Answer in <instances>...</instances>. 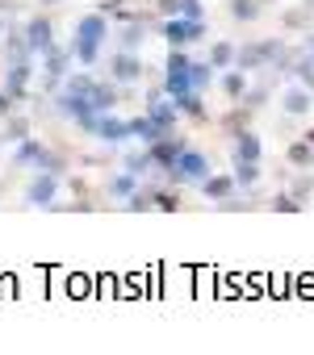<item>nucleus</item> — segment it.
<instances>
[{
	"label": "nucleus",
	"mask_w": 314,
	"mask_h": 355,
	"mask_svg": "<svg viewBox=\"0 0 314 355\" xmlns=\"http://www.w3.org/2000/svg\"><path fill=\"white\" fill-rule=\"evenodd\" d=\"M105 38H109V17H105V13H88V17H80V21H76V34H72V55H76L84 67H92V63L101 59Z\"/></svg>",
	"instance_id": "1"
},
{
	"label": "nucleus",
	"mask_w": 314,
	"mask_h": 355,
	"mask_svg": "<svg viewBox=\"0 0 314 355\" xmlns=\"http://www.w3.org/2000/svg\"><path fill=\"white\" fill-rule=\"evenodd\" d=\"M13 167H47V171H55V175H67L72 155H59V150H51L47 142H38V138L30 134V138L13 142Z\"/></svg>",
	"instance_id": "2"
},
{
	"label": "nucleus",
	"mask_w": 314,
	"mask_h": 355,
	"mask_svg": "<svg viewBox=\"0 0 314 355\" xmlns=\"http://www.w3.org/2000/svg\"><path fill=\"white\" fill-rule=\"evenodd\" d=\"M155 34H160L168 46H193L210 34V21H189V17H155Z\"/></svg>",
	"instance_id": "3"
},
{
	"label": "nucleus",
	"mask_w": 314,
	"mask_h": 355,
	"mask_svg": "<svg viewBox=\"0 0 314 355\" xmlns=\"http://www.w3.org/2000/svg\"><path fill=\"white\" fill-rule=\"evenodd\" d=\"M281 51H285L281 38H256V42H243V46H235V67H239V71H264V67L276 63Z\"/></svg>",
	"instance_id": "4"
},
{
	"label": "nucleus",
	"mask_w": 314,
	"mask_h": 355,
	"mask_svg": "<svg viewBox=\"0 0 314 355\" xmlns=\"http://www.w3.org/2000/svg\"><path fill=\"white\" fill-rule=\"evenodd\" d=\"M42 92H59L63 88V80H67V71H72V46H59V42H51L42 55Z\"/></svg>",
	"instance_id": "5"
},
{
	"label": "nucleus",
	"mask_w": 314,
	"mask_h": 355,
	"mask_svg": "<svg viewBox=\"0 0 314 355\" xmlns=\"http://www.w3.org/2000/svg\"><path fill=\"white\" fill-rule=\"evenodd\" d=\"M206 175H210V155L185 142V150H181L176 167H172V180H168V184H201Z\"/></svg>",
	"instance_id": "6"
},
{
	"label": "nucleus",
	"mask_w": 314,
	"mask_h": 355,
	"mask_svg": "<svg viewBox=\"0 0 314 355\" xmlns=\"http://www.w3.org/2000/svg\"><path fill=\"white\" fill-rule=\"evenodd\" d=\"M59 180L63 175H55V171H47V167H38L30 180H26V205H38V209H51L55 201H59Z\"/></svg>",
	"instance_id": "7"
},
{
	"label": "nucleus",
	"mask_w": 314,
	"mask_h": 355,
	"mask_svg": "<svg viewBox=\"0 0 314 355\" xmlns=\"http://www.w3.org/2000/svg\"><path fill=\"white\" fill-rule=\"evenodd\" d=\"M155 125H160L164 134H172L176 130V121H181V109H176V101L164 92V88H147V109H142Z\"/></svg>",
	"instance_id": "8"
},
{
	"label": "nucleus",
	"mask_w": 314,
	"mask_h": 355,
	"mask_svg": "<svg viewBox=\"0 0 314 355\" xmlns=\"http://www.w3.org/2000/svg\"><path fill=\"white\" fill-rule=\"evenodd\" d=\"M147 150H151L155 175H164V180H172V167H176V159H181V150H185V138H176V134H164V138L147 142Z\"/></svg>",
	"instance_id": "9"
},
{
	"label": "nucleus",
	"mask_w": 314,
	"mask_h": 355,
	"mask_svg": "<svg viewBox=\"0 0 314 355\" xmlns=\"http://www.w3.org/2000/svg\"><path fill=\"white\" fill-rule=\"evenodd\" d=\"M164 92L168 96L189 92V55H185V46H172L168 59H164Z\"/></svg>",
	"instance_id": "10"
},
{
	"label": "nucleus",
	"mask_w": 314,
	"mask_h": 355,
	"mask_svg": "<svg viewBox=\"0 0 314 355\" xmlns=\"http://www.w3.org/2000/svg\"><path fill=\"white\" fill-rule=\"evenodd\" d=\"M0 59H5V67H9V63H34V59H38V55L30 51L22 26H5V34H0Z\"/></svg>",
	"instance_id": "11"
},
{
	"label": "nucleus",
	"mask_w": 314,
	"mask_h": 355,
	"mask_svg": "<svg viewBox=\"0 0 314 355\" xmlns=\"http://www.w3.org/2000/svg\"><path fill=\"white\" fill-rule=\"evenodd\" d=\"M109 80H113V84H138V80H142V59H138V51H122V46H117V55H109Z\"/></svg>",
	"instance_id": "12"
},
{
	"label": "nucleus",
	"mask_w": 314,
	"mask_h": 355,
	"mask_svg": "<svg viewBox=\"0 0 314 355\" xmlns=\"http://www.w3.org/2000/svg\"><path fill=\"white\" fill-rule=\"evenodd\" d=\"M22 34H26V42H30V51L34 55H42L51 42H55V21L47 17V13H34L26 26H22Z\"/></svg>",
	"instance_id": "13"
},
{
	"label": "nucleus",
	"mask_w": 314,
	"mask_h": 355,
	"mask_svg": "<svg viewBox=\"0 0 314 355\" xmlns=\"http://www.w3.org/2000/svg\"><path fill=\"white\" fill-rule=\"evenodd\" d=\"M84 101L97 109V113H105V109H117V101H122V84H113V80H88V92H84Z\"/></svg>",
	"instance_id": "14"
},
{
	"label": "nucleus",
	"mask_w": 314,
	"mask_h": 355,
	"mask_svg": "<svg viewBox=\"0 0 314 355\" xmlns=\"http://www.w3.org/2000/svg\"><path fill=\"white\" fill-rule=\"evenodd\" d=\"M88 134H97L101 142H126V138H130V134H126V117H117L113 109L97 113V117L88 121Z\"/></svg>",
	"instance_id": "15"
},
{
	"label": "nucleus",
	"mask_w": 314,
	"mask_h": 355,
	"mask_svg": "<svg viewBox=\"0 0 314 355\" xmlns=\"http://www.w3.org/2000/svg\"><path fill=\"white\" fill-rule=\"evenodd\" d=\"M30 80H34V63H9L5 67V92L13 101H26L30 96Z\"/></svg>",
	"instance_id": "16"
},
{
	"label": "nucleus",
	"mask_w": 314,
	"mask_h": 355,
	"mask_svg": "<svg viewBox=\"0 0 314 355\" xmlns=\"http://www.w3.org/2000/svg\"><path fill=\"white\" fill-rule=\"evenodd\" d=\"M197 189H201V197H210V201H226L231 193H239V184H235L231 171H210Z\"/></svg>",
	"instance_id": "17"
},
{
	"label": "nucleus",
	"mask_w": 314,
	"mask_h": 355,
	"mask_svg": "<svg viewBox=\"0 0 314 355\" xmlns=\"http://www.w3.org/2000/svg\"><path fill=\"white\" fill-rule=\"evenodd\" d=\"M310 105H314V92H306V84L301 88H285L281 92V109H285V117H306L310 113Z\"/></svg>",
	"instance_id": "18"
},
{
	"label": "nucleus",
	"mask_w": 314,
	"mask_h": 355,
	"mask_svg": "<svg viewBox=\"0 0 314 355\" xmlns=\"http://www.w3.org/2000/svg\"><path fill=\"white\" fill-rule=\"evenodd\" d=\"M172 101H176L181 117H189V121H197V125L214 121V117H210V109H206V101H201V92H181V96H172Z\"/></svg>",
	"instance_id": "19"
},
{
	"label": "nucleus",
	"mask_w": 314,
	"mask_h": 355,
	"mask_svg": "<svg viewBox=\"0 0 314 355\" xmlns=\"http://www.w3.org/2000/svg\"><path fill=\"white\" fill-rule=\"evenodd\" d=\"M218 92H222L231 105H235V101H243V92H247V71H239V67H222Z\"/></svg>",
	"instance_id": "20"
},
{
	"label": "nucleus",
	"mask_w": 314,
	"mask_h": 355,
	"mask_svg": "<svg viewBox=\"0 0 314 355\" xmlns=\"http://www.w3.org/2000/svg\"><path fill=\"white\" fill-rule=\"evenodd\" d=\"M260 155H264V142H260V134L247 125V130H239L235 134V159H247V163H260Z\"/></svg>",
	"instance_id": "21"
},
{
	"label": "nucleus",
	"mask_w": 314,
	"mask_h": 355,
	"mask_svg": "<svg viewBox=\"0 0 314 355\" xmlns=\"http://www.w3.org/2000/svg\"><path fill=\"white\" fill-rule=\"evenodd\" d=\"M289 197H293L301 209L314 201V167H297V175L289 180Z\"/></svg>",
	"instance_id": "22"
},
{
	"label": "nucleus",
	"mask_w": 314,
	"mask_h": 355,
	"mask_svg": "<svg viewBox=\"0 0 314 355\" xmlns=\"http://www.w3.org/2000/svg\"><path fill=\"white\" fill-rule=\"evenodd\" d=\"M264 5H272V0H226V13H231L239 26H251V21H260Z\"/></svg>",
	"instance_id": "23"
},
{
	"label": "nucleus",
	"mask_w": 314,
	"mask_h": 355,
	"mask_svg": "<svg viewBox=\"0 0 314 355\" xmlns=\"http://www.w3.org/2000/svg\"><path fill=\"white\" fill-rule=\"evenodd\" d=\"M214 121H218V125H222V130H226V134L235 138L239 130H247V121H251V109H247L243 101H235V105H231V109H226L222 117H214Z\"/></svg>",
	"instance_id": "24"
},
{
	"label": "nucleus",
	"mask_w": 314,
	"mask_h": 355,
	"mask_svg": "<svg viewBox=\"0 0 314 355\" xmlns=\"http://www.w3.org/2000/svg\"><path fill=\"white\" fill-rule=\"evenodd\" d=\"M206 88H214V63L189 59V92H206Z\"/></svg>",
	"instance_id": "25"
},
{
	"label": "nucleus",
	"mask_w": 314,
	"mask_h": 355,
	"mask_svg": "<svg viewBox=\"0 0 314 355\" xmlns=\"http://www.w3.org/2000/svg\"><path fill=\"white\" fill-rule=\"evenodd\" d=\"M231 175H235V184H239V193H247V189H256V184H260V163H247V159H235V167H231Z\"/></svg>",
	"instance_id": "26"
},
{
	"label": "nucleus",
	"mask_w": 314,
	"mask_h": 355,
	"mask_svg": "<svg viewBox=\"0 0 314 355\" xmlns=\"http://www.w3.org/2000/svg\"><path fill=\"white\" fill-rule=\"evenodd\" d=\"M147 189H151V205H155V209H164V214H176V209H181L176 184H172V189H164V184H147Z\"/></svg>",
	"instance_id": "27"
},
{
	"label": "nucleus",
	"mask_w": 314,
	"mask_h": 355,
	"mask_svg": "<svg viewBox=\"0 0 314 355\" xmlns=\"http://www.w3.org/2000/svg\"><path fill=\"white\" fill-rule=\"evenodd\" d=\"M22 138H30V117H5V121H0V146H5V142H22Z\"/></svg>",
	"instance_id": "28"
},
{
	"label": "nucleus",
	"mask_w": 314,
	"mask_h": 355,
	"mask_svg": "<svg viewBox=\"0 0 314 355\" xmlns=\"http://www.w3.org/2000/svg\"><path fill=\"white\" fill-rule=\"evenodd\" d=\"M285 163H289V167H314V146H310L306 138L289 142V150H285Z\"/></svg>",
	"instance_id": "29"
},
{
	"label": "nucleus",
	"mask_w": 314,
	"mask_h": 355,
	"mask_svg": "<svg viewBox=\"0 0 314 355\" xmlns=\"http://www.w3.org/2000/svg\"><path fill=\"white\" fill-rule=\"evenodd\" d=\"M310 21H314V13H310L306 5H293V9H285V13H281V26H285V30H301V34H306V30H310Z\"/></svg>",
	"instance_id": "30"
},
{
	"label": "nucleus",
	"mask_w": 314,
	"mask_h": 355,
	"mask_svg": "<svg viewBox=\"0 0 314 355\" xmlns=\"http://www.w3.org/2000/svg\"><path fill=\"white\" fill-rule=\"evenodd\" d=\"M122 167H126L130 175H147V171H155V163H151V150H147V146H142V150L122 155Z\"/></svg>",
	"instance_id": "31"
},
{
	"label": "nucleus",
	"mask_w": 314,
	"mask_h": 355,
	"mask_svg": "<svg viewBox=\"0 0 314 355\" xmlns=\"http://www.w3.org/2000/svg\"><path fill=\"white\" fill-rule=\"evenodd\" d=\"M134 189H138V175H130V171H126V175H117V180H109V184H105V193H109L113 201H122V205H126V197H130Z\"/></svg>",
	"instance_id": "32"
},
{
	"label": "nucleus",
	"mask_w": 314,
	"mask_h": 355,
	"mask_svg": "<svg viewBox=\"0 0 314 355\" xmlns=\"http://www.w3.org/2000/svg\"><path fill=\"white\" fill-rule=\"evenodd\" d=\"M210 63H214V71H222V67H235V42H214L210 46Z\"/></svg>",
	"instance_id": "33"
},
{
	"label": "nucleus",
	"mask_w": 314,
	"mask_h": 355,
	"mask_svg": "<svg viewBox=\"0 0 314 355\" xmlns=\"http://www.w3.org/2000/svg\"><path fill=\"white\" fill-rule=\"evenodd\" d=\"M289 71H293V76H297V80H301L310 92H314V55H310V51H306V55H297Z\"/></svg>",
	"instance_id": "34"
},
{
	"label": "nucleus",
	"mask_w": 314,
	"mask_h": 355,
	"mask_svg": "<svg viewBox=\"0 0 314 355\" xmlns=\"http://www.w3.org/2000/svg\"><path fill=\"white\" fill-rule=\"evenodd\" d=\"M268 209H272V214H301V205H297V201L289 197V189L272 193V197H268Z\"/></svg>",
	"instance_id": "35"
},
{
	"label": "nucleus",
	"mask_w": 314,
	"mask_h": 355,
	"mask_svg": "<svg viewBox=\"0 0 314 355\" xmlns=\"http://www.w3.org/2000/svg\"><path fill=\"white\" fill-rule=\"evenodd\" d=\"M67 193H72V201H92V184L84 175H67Z\"/></svg>",
	"instance_id": "36"
},
{
	"label": "nucleus",
	"mask_w": 314,
	"mask_h": 355,
	"mask_svg": "<svg viewBox=\"0 0 314 355\" xmlns=\"http://www.w3.org/2000/svg\"><path fill=\"white\" fill-rule=\"evenodd\" d=\"M181 17H189V21H206V5H201V0H181Z\"/></svg>",
	"instance_id": "37"
},
{
	"label": "nucleus",
	"mask_w": 314,
	"mask_h": 355,
	"mask_svg": "<svg viewBox=\"0 0 314 355\" xmlns=\"http://www.w3.org/2000/svg\"><path fill=\"white\" fill-rule=\"evenodd\" d=\"M26 5H22V0H0V17H13V13H22Z\"/></svg>",
	"instance_id": "38"
},
{
	"label": "nucleus",
	"mask_w": 314,
	"mask_h": 355,
	"mask_svg": "<svg viewBox=\"0 0 314 355\" xmlns=\"http://www.w3.org/2000/svg\"><path fill=\"white\" fill-rule=\"evenodd\" d=\"M9 113H13V96H9V92H0V121H5Z\"/></svg>",
	"instance_id": "39"
},
{
	"label": "nucleus",
	"mask_w": 314,
	"mask_h": 355,
	"mask_svg": "<svg viewBox=\"0 0 314 355\" xmlns=\"http://www.w3.org/2000/svg\"><path fill=\"white\" fill-rule=\"evenodd\" d=\"M38 9H55V5H63V0H34Z\"/></svg>",
	"instance_id": "40"
},
{
	"label": "nucleus",
	"mask_w": 314,
	"mask_h": 355,
	"mask_svg": "<svg viewBox=\"0 0 314 355\" xmlns=\"http://www.w3.org/2000/svg\"><path fill=\"white\" fill-rule=\"evenodd\" d=\"M5 193H9V180H5V175H0V201H5Z\"/></svg>",
	"instance_id": "41"
},
{
	"label": "nucleus",
	"mask_w": 314,
	"mask_h": 355,
	"mask_svg": "<svg viewBox=\"0 0 314 355\" xmlns=\"http://www.w3.org/2000/svg\"><path fill=\"white\" fill-rule=\"evenodd\" d=\"M301 138H306V142H310V146H314V125H310V130H306V134H301Z\"/></svg>",
	"instance_id": "42"
},
{
	"label": "nucleus",
	"mask_w": 314,
	"mask_h": 355,
	"mask_svg": "<svg viewBox=\"0 0 314 355\" xmlns=\"http://www.w3.org/2000/svg\"><path fill=\"white\" fill-rule=\"evenodd\" d=\"M306 51H310V55H314V34H310V38H306Z\"/></svg>",
	"instance_id": "43"
},
{
	"label": "nucleus",
	"mask_w": 314,
	"mask_h": 355,
	"mask_svg": "<svg viewBox=\"0 0 314 355\" xmlns=\"http://www.w3.org/2000/svg\"><path fill=\"white\" fill-rule=\"evenodd\" d=\"M5 26H9V17H0V34H5Z\"/></svg>",
	"instance_id": "44"
},
{
	"label": "nucleus",
	"mask_w": 314,
	"mask_h": 355,
	"mask_svg": "<svg viewBox=\"0 0 314 355\" xmlns=\"http://www.w3.org/2000/svg\"><path fill=\"white\" fill-rule=\"evenodd\" d=\"M301 5H306V9H310V13H314V0H301Z\"/></svg>",
	"instance_id": "45"
},
{
	"label": "nucleus",
	"mask_w": 314,
	"mask_h": 355,
	"mask_svg": "<svg viewBox=\"0 0 314 355\" xmlns=\"http://www.w3.org/2000/svg\"><path fill=\"white\" fill-rule=\"evenodd\" d=\"M310 205H314V201H310Z\"/></svg>",
	"instance_id": "46"
}]
</instances>
